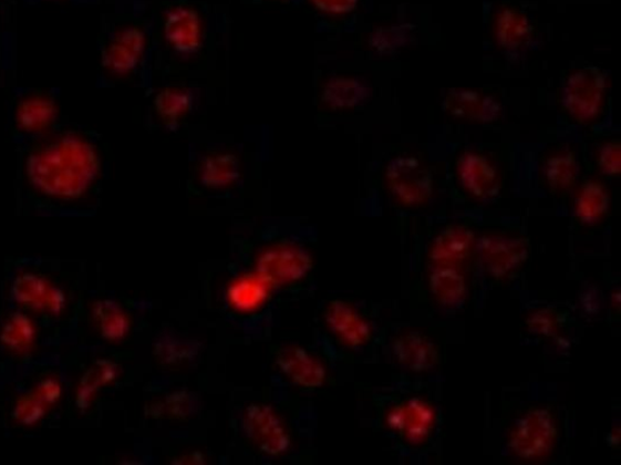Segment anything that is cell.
<instances>
[{
  "label": "cell",
  "mask_w": 621,
  "mask_h": 465,
  "mask_svg": "<svg viewBox=\"0 0 621 465\" xmlns=\"http://www.w3.org/2000/svg\"><path fill=\"white\" fill-rule=\"evenodd\" d=\"M27 172L31 184L41 193L75 198L97 178L100 159L92 144L80 136L66 135L37 149L28 159Z\"/></svg>",
  "instance_id": "obj_1"
},
{
  "label": "cell",
  "mask_w": 621,
  "mask_h": 465,
  "mask_svg": "<svg viewBox=\"0 0 621 465\" xmlns=\"http://www.w3.org/2000/svg\"><path fill=\"white\" fill-rule=\"evenodd\" d=\"M559 428L550 410L535 407L519 418L510 435L513 454L525 461L548 456L553 450Z\"/></svg>",
  "instance_id": "obj_2"
},
{
  "label": "cell",
  "mask_w": 621,
  "mask_h": 465,
  "mask_svg": "<svg viewBox=\"0 0 621 465\" xmlns=\"http://www.w3.org/2000/svg\"><path fill=\"white\" fill-rule=\"evenodd\" d=\"M606 94V73L596 66L570 74L562 87L563 107L576 120L587 122L598 117Z\"/></svg>",
  "instance_id": "obj_3"
},
{
  "label": "cell",
  "mask_w": 621,
  "mask_h": 465,
  "mask_svg": "<svg viewBox=\"0 0 621 465\" xmlns=\"http://www.w3.org/2000/svg\"><path fill=\"white\" fill-rule=\"evenodd\" d=\"M390 192L404 206L423 205L434 193L433 173L420 159L401 156L386 168Z\"/></svg>",
  "instance_id": "obj_4"
},
{
  "label": "cell",
  "mask_w": 621,
  "mask_h": 465,
  "mask_svg": "<svg viewBox=\"0 0 621 465\" xmlns=\"http://www.w3.org/2000/svg\"><path fill=\"white\" fill-rule=\"evenodd\" d=\"M480 266L494 279H503L516 271L527 260L528 242L525 238L485 235L475 244Z\"/></svg>",
  "instance_id": "obj_5"
},
{
  "label": "cell",
  "mask_w": 621,
  "mask_h": 465,
  "mask_svg": "<svg viewBox=\"0 0 621 465\" xmlns=\"http://www.w3.org/2000/svg\"><path fill=\"white\" fill-rule=\"evenodd\" d=\"M435 423V410L423 399L413 397L392 409L387 424L413 444H421L428 437Z\"/></svg>",
  "instance_id": "obj_6"
},
{
  "label": "cell",
  "mask_w": 621,
  "mask_h": 465,
  "mask_svg": "<svg viewBox=\"0 0 621 465\" xmlns=\"http://www.w3.org/2000/svg\"><path fill=\"white\" fill-rule=\"evenodd\" d=\"M11 294L23 307L55 316L65 307L66 300L61 289L34 273L19 276L12 283Z\"/></svg>",
  "instance_id": "obj_7"
},
{
  "label": "cell",
  "mask_w": 621,
  "mask_h": 465,
  "mask_svg": "<svg viewBox=\"0 0 621 465\" xmlns=\"http://www.w3.org/2000/svg\"><path fill=\"white\" fill-rule=\"evenodd\" d=\"M443 107L456 120L490 123L497 121L501 105L491 95L463 87H453L443 100Z\"/></svg>",
  "instance_id": "obj_8"
},
{
  "label": "cell",
  "mask_w": 621,
  "mask_h": 465,
  "mask_svg": "<svg viewBox=\"0 0 621 465\" xmlns=\"http://www.w3.org/2000/svg\"><path fill=\"white\" fill-rule=\"evenodd\" d=\"M245 428L250 438L269 454H281L288 448L289 440L283 426L268 407L250 406L247 410Z\"/></svg>",
  "instance_id": "obj_9"
},
{
  "label": "cell",
  "mask_w": 621,
  "mask_h": 465,
  "mask_svg": "<svg viewBox=\"0 0 621 465\" xmlns=\"http://www.w3.org/2000/svg\"><path fill=\"white\" fill-rule=\"evenodd\" d=\"M460 183L467 193L486 198L498 193V172L493 163L479 154L466 153L458 162Z\"/></svg>",
  "instance_id": "obj_10"
},
{
  "label": "cell",
  "mask_w": 621,
  "mask_h": 465,
  "mask_svg": "<svg viewBox=\"0 0 621 465\" xmlns=\"http://www.w3.org/2000/svg\"><path fill=\"white\" fill-rule=\"evenodd\" d=\"M394 353L402 366L413 372L433 370L439 362L436 344L416 331L399 337L394 343Z\"/></svg>",
  "instance_id": "obj_11"
},
{
  "label": "cell",
  "mask_w": 621,
  "mask_h": 465,
  "mask_svg": "<svg viewBox=\"0 0 621 465\" xmlns=\"http://www.w3.org/2000/svg\"><path fill=\"white\" fill-rule=\"evenodd\" d=\"M476 237L473 230L463 225L449 226V228L436 236L429 249V259L437 264L454 266L470 256L475 246Z\"/></svg>",
  "instance_id": "obj_12"
},
{
  "label": "cell",
  "mask_w": 621,
  "mask_h": 465,
  "mask_svg": "<svg viewBox=\"0 0 621 465\" xmlns=\"http://www.w3.org/2000/svg\"><path fill=\"white\" fill-rule=\"evenodd\" d=\"M145 35L135 28L122 31L105 50L104 65L117 73L132 71L144 53Z\"/></svg>",
  "instance_id": "obj_13"
},
{
  "label": "cell",
  "mask_w": 621,
  "mask_h": 465,
  "mask_svg": "<svg viewBox=\"0 0 621 465\" xmlns=\"http://www.w3.org/2000/svg\"><path fill=\"white\" fill-rule=\"evenodd\" d=\"M166 37L180 53H194L200 44V21L197 11L179 7L166 20Z\"/></svg>",
  "instance_id": "obj_14"
},
{
  "label": "cell",
  "mask_w": 621,
  "mask_h": 465,
  "mask_svg": "<svg viewBox=\"0 0 621 465\" xmlns=\"http://www.w3.org/2000/svg\"><path fill=\"white\" fill-rule=\"evenodd\" d=\"M60 396V383L53 379L44 380L18 401L12 416L22 424H34L45 416Z\"/></svg>",
  "instance_id": "obj_15"
},
{
  "label": "cell",
  "mask_w": 621,
  "mask_h": 465,
  "mask_svg": "<svg viewBox=\"0 0 621 465\" xmlns=\"http://www.w3.org/2000/svg\"><path fill=\"white\" fill-rule=\"evenodd\" d=\"M308 266L309 258L298 250H275L261 259L260 271L266 280L281 283L300 278Z\"/></svg>",
  "instance_id": "obj_16"
},
{
  "label": "cell",
  "mask_w": 621,
  "mask_h": 465,
  "mask_svg": "<svg viewBox=\"0 0 621 465\" xmlns=\"http://www.w3.org/2000/svg\"><path fill=\"white\" fill-rule=\"evenodd\" d=\"M428 285L438 303L446 307L462 304L467 291L464 275L446 264H439L431 271Z\"/></svg>",
  "instance_id": "obj_17"
},
{
  "label": "cell",
  "mask_w": 621,
  "mask_h": 465,
  "mask_svg": "<svg viewBox=\"0 0 621 465\" xmlns=\"http://www.w3.org/2000/svg\"><path fill=\"white\" fill-rule=\"evenodd\" d=\"M278 364L293 379L306 386L320 385L324 380L321 364L299 348H287L278 355Z\"/></svg>",
  "instance_id": "obj_18"
},
{
  "label": "cell",
  "mask_w": 621,
  "mask_h": 465,
  "mask_svg": "<svg viewBox=\"0 0 621 465\" xmlns=\"http://www.w3.org/2000/svg\"><path fill=\"white\" fill-rule=\"evenodd\" d=\"M328 322L348 344L361 345L371 335L370 326L350 306L335 301L328 310Z\"/></svg>",
  "instance_id": "obj_19"
},
{
  "label": "cell",
  "mask_w": 621,
  "mask_h": 465,
  "mask_svg": "<svg viewBox=\"0 0 621 465\" xmlns=\"http://www.w3.org/2000/svg\"><path fill=\"white\" fill-rule=\"evenodd\" d=\"M610 208V195L598 182L582 184L576 199V216L586 225L599 223Z\"/></svg>",
  "instance_id": "obj_20"
},
{
  "label": "cell",
  "mask_w": 621,
  "mask_h": 465,
  "mask_svg": "<svg viewBox=\"0 0 621 465\" xmlns=\"http://www.w3.org/2000/svg\"><path fill=\"white\" fill-rule=\"evenodd\" d=\"M496 33L503 48L518 49L529 41L531 27L528 18L521 11L515 8H505L499 12Z\"/></svg>",
  "instance_id": "obj_21"
},
{
  "label": "cell",
  "mask_w": 621,
  "mask_h": 465,
  "mask_svg": "<svg viewBox=\"0 0 621 465\" xmlns=\"http://www.w3.org/2000/svg\"><path fill=\"white\" fill-rule=\"evenodd\" d=\"M56 105L53 100L43 96H33L19 106L17 120L20 127L29 132L43 131L56 117Z\"/></svg>",
  "instance_id": "obj_22"
},
{
  "label": "cell",
  "mask_w": 621,
  "mask_h": 465,
  "mask_svg": "<svg viewBox=\"0 0 621 465\" xmlns=\"http://www.w3.org/2000/svg\"><path fill=\"white\" fill-rule=\"evenodd\" d=\"M370 95L368 86L354 79H335L325 87L324 100L339 108L358 106Z\"/></svg>",
  "instance_id": "obj_23"
},
{
  "label": "cell",
  "mask_w": 621,
  "mask_h": 465,
  "mask_svg": "<svg viewBox=\"0 0 621 465\" xmlns=\"http://www.w3.org/2000/svg\"><path fill=\"white\" fill-rule=\"evenodd\" d=\"M239 177V161L234 155L209 157L203 166L201 180L207 186H225Z\"/></svg>",
  "instance_id": "obj_24"
},
{
  "label": "cell",
  "mask_w": 621,
  "mask_h": 465,
  "mask_svg": "<svg viewBox=\"0 0 621 465\" xmlns=\"http://www.w3.org/2000/svg\"><path fill=\"white\" fill-rule=\"evenodd\" d=\"M578 172L577 158L572 153L551 157L545 167V175L553 190H568L572 187L577 182Z\"/></svg>",
  "instance_id": "obj_25"
},
{
  "label": "cell",
  "mask_w": 621,
  "mask_h": 465,
  "mask_svg": "<svg viewBox=\"0 0 621 465\" xmlns=\"http://www.w3.org/2000/svg\"><path fill=\"white\" fill-rule=\"evenodd\" d=\"M94 316L101 333L110 341H117L128 331V321L123 310L112 300L99 301L94 308Z\"/></svg>",
  "instance_id": "obj_26"
},
{
  "label": "cell",
  "mask_w": 621,
  "mask_h": 465,
  "mask_svg": "<svg viewBox=\"0 0 621 465\" xmlns=\"http://www.w3.org/2000/svg\"><path fill=\"white\" fill-rule=\"evenodd\" d=\"M35 330L28 317L14 313L3 326L0 339L10 349L15 351L28 350L34 341Z\"/></svg>",
  "instance_id": "obj_27"
},
{
  "label": "cell",
  "mask_w": 621,
  "mask_h": 465,
  "mask_svg": "<svg viewBox=\"0 0 621 465\" xmlns=\"http://www.w3.org/2000/svg\"><path fill=\"white\" fill-rule=\"evenodd\" d=\"M113 376L114 368L110 362L100 361L95 363V366L86 372L81 382L77 395L80 407L85 409L96 391H99V388L112 381Z\"/></svg>",
  "instance_id": "obj_28"
},
{
  "label": "cell",
  "mask_w": 621,
  "mask_h": 465,
  "mask_svg": "<svg viewBox=\"0 0 621 465\" xmlns=\"http://www.w3.org/2000/svg\"><path fill=\"white\" fill-rule=\"evenodd\" d=\"M563 313L553 308L536 310L527 320L528 330L531 333L552 337L559 332L565 322Z\"/></svg>",
  "instance_id": "obj_29"
},
{
  "label": "cell",
  "mask_w": 621,
  "mask_h": 465,
  "mask_svg": "<svg viewBox=\"0 0 621 465\" xmlns=\"http://www.w3.org/2000/svg\"><path fill=\"white\" fill-rule=\"evenodd\" d=\"M189 97L183 92L163 91L156 97V108L163 118L174 121L188 108Z\"/></svg>",
  "instance_id": "obj_30"
},
{
  "label": "cell",
  "mask_w": 621,
  "mask_h": 465,
  "mask_svg": "<svg viewBox=\"0 0 621 465\" xmlns=\"http://www.w3.org/2000/svg\"><path fill=\"white\" fill-rule=\"evenodd\" d=\"M408 42L407 32L402 29H382L372 37V45L379 52L387 53Z\"/></svg>",
  "instance_id": "obj_31"
},
{
  "label": "cell",
  "mask_w": 621,
  "mask_h": 465,
  "mask_svg": "<svg viewBox=\"0 0 621 465\" xmlns=\"http://www.w3.org/2000/svg\"><path fill=\"white\" fill-rule=\"evenodd\" d=\"M620 142H611L604 144L599 154V166L601 170L617 177L621 172V147Z\"/></svg>",
  "instance_id": "obj_32"
},
{
  "label": "cell",
  "mask_w": 621,
  "mask_h": 465,
  "mask_svg": "<svg viewBox=\"0 0 621 465\" xmlns=\"http://www.w3.org/2000/svg\"><path fill=\"white\" fill-rule=\"evenodd\" d=\"M232 294H237L234 300L236 301L237 306H242L244 300L246 297V307H252L258 303L263 298V288L255 282H244L236 287V291L234 289Z\"/></svg>",
  "instance_id": "obj_33"
},
{
  "label": "cell",
  "mask_w": 621,
  "mask_h": 465,
  "mask_svg": "<svg viewBox=\"0 0 621 465\" xmlns=\"http://www.w3.org/2000/svg\"><path fill=\"white\" fill-rule=\"evenodd\" d=\"M313 4L329 14H348L356 9L359 0H312Z\"/></svg>",
  "instance_id": "obj_34"
}]
</instances>
